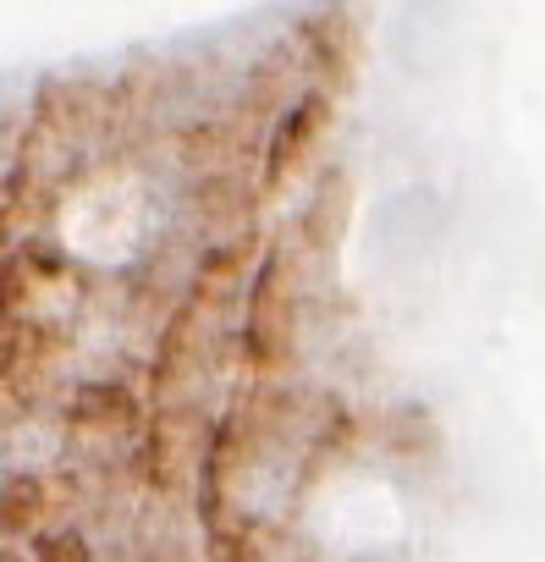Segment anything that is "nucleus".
I'll use <instances>...</instances> for the list:
<instances>
[]
</instances>
